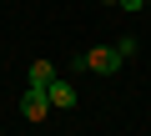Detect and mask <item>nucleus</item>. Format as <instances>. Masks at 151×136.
I'll return each instance as SVG.
<instances>
[{
    "instance_id": "obj_1",
    "label": "nucleus",
    "mask_w": 151,
    "mask_h": 136,
    "mask_svg": "<svg viewBox=\"0 0 151 136\" xmlns=\"http://www.w3.org/2000/svg\"><path fill=\"white\" fill-rule=\"evenodd\" d=\"M76 71H96V76H116V71H121V55H116V45H91L86 55H76Z\"/></svg>"
},
{
    "instance_id": "obj_2",
    "label": "nucleus",
    "mask_w": 151,
    "mask_h": 136,
    "mask_svg": "<svg viewBox=\"0 0 151 136\" xmlns=\"http://www.w3.org/2000/svg\"><path fill=\"white\" fill-rule=\"evenodd\" d=\"M50 111H55V106H50V96H45V91H35V86H25V96H20V116H25L30 126H40Z\"/></svg>"
},
{
    "instance_id": "obj_3",
    "label": "nucleus",
    "mask_w": 151,
    "mask_h": 136,
    "mask_svg": "<svg viewBox=\"0 0 151 136\" xmlns=\"http://www.w3.org/2000/svg\"><path fill=\"white\" fill-rule=\"evenodd\" d=\"M45 96H50V106H55V111H70L76 101H81V96H76V86H70L65 76H55V81L45 86Z\"/></svg>"
},
{
    "instance_id": "obj_4",
    "label": "nucleus",
    "mask_w": 151,
    "mask_h": 136,
    "mask_svg": "<svg viewBox=\"0 0 151 136\" xmlns=\"http://www.w3.org/2000/svg\"><path fill=\"white\" fill-rule=\"evenodd\" d=\"M55 76H60V71H55V65H50V60L40 55V60H30V71H25V86H35V91H45V86H50Z\"/></svg>"
},
{
    "instance_id": "obj_5",
    "label": "nucleus",
    "mask_w": 151,
    "mask_h": 136,
    "mask_svg": "<svg viewBox=\"0 0 151 136\" xmlns=\"http://www.w3.org/2000/svg\"><path fill=\"white\" fill-rule=\"evenodd\" d=\"M116 55H121V60L136 55V35H121V40H116Z\"/></svg>"
},
{
    "instance_id": "obj_6",
    "label": "nucleus",
    "mask_w": 151,
    "mask_h": 136,
    "mask_svg": "<svg viewBox=\"0 0 151 136\" xmlns=\"http://www.w3.org/2000/svg\"><path fill=\"white\" fill-rule=\"evenodd\" d=\"M106 5H116V0H106Z\"/></svg>"
},
{
    "instance_id": "obj_7",
    "label": "nucleus",
    "mask_w": 151,
    "mask_h": 136,
    "mask_svg": "<svg viewBox=\"0 0 151 136\" xmlns=\"http://www.w3.org/2000/svg\"><path fill=\"white\" fill-rule=\"evenodd\" d=\"M146 5H151V0H146Z\"/></svg>"
}]
</instances>
